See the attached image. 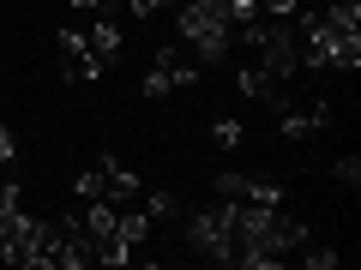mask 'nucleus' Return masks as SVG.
I'll return each instance as SVG.
<instances>
[{"instance_id":"nucleus-1","label":"nucleus","mask_w":361,"mask_h":270,"mask_svg":"<svg viewBox=\"0 0 361 270\" xmlns=\"http://www.w3.org/2000/svg\"><path fill=\"white\" fill-rule=\"evenodd\" d=\"M307 54L301 66H361V0H337L307 13Z\"/></svg>"},{"instance_id":"nucleus-2","label":"nucleus","mask_w":361,"mask_h":270,"mask_svg":"<svg viewBox=\"0 0 361 270\" xmlns=\"http://www.w3.org/2000/svg\"><path fill=\"white\" fill-rule=\"evenodd\" d=\"M78 198H103V205H139L145 186H139V174H133V168H121V162H97V168H85V174H78Z\"/></svg>"},{"instance_id":"nucleus-3","label":"nucleus","mask_w":361,"mask_h":270,"mask_svg":"<svg viewBox=\"0 0 361 270\" xmlns=\"http://www.w3.org/2000/svg\"><path fill=\"white\" fill-rule=\"evenodd\" d=\"M187 240H193V252L211 258V264H235V234H229V222H223V210H205V217L187 229Z\"/></svg>"},{"instance_id":"nucleus-4","label":"nucleus","mask_w":361,"mask_h":270,"mask_svg":"<svg viewBox=\"0 0 361 270\" xmlns=\"http://www.w3.org/2000/svg\"><path fill=\"white\" fill-rule=\"evenodd\" d=\"M193 78H199V66L187 60V54L163 49V54H157V66H151V72H145V96H151V103H157V96H169V90H187V84H193Z\"/></svg>"},{"instance_id":"nucleus-5","label":"nucleus","mask_w":361,"mask_h":270,"mask_svg":"<svg viewBox=\"0 0 361 270\" xmlns=\"http://www.w3.org/2000/svg\"><path fill=\"white\" fill-rule=\"evenodd\" d=\"M217 198H253V205H283V186L277 180H253V174H217Z\"/></svg>"},{"instance_id":"nucleus-6","label":"nucleus","mask_w":361,"mask_h":270,"mask_svg":"<svg viewBox=\"0 0 361 270\" xmlns=\"http://www.w3.org/2000/svg\"><path fill=\"white\" fill-rule=\"evenodd\" d=\"M61 78L66 84H90V78H97V60H90V49H85L78 30H61Z\"/></svg>"},{"instance_id":"nucleus-7","label":"nucleus","mask_w":361,"mask_h":270,"mask_svg":"<svg viewBox=\"0 0 361 270\" xmlns=\"http://www.w3.org/2000/svg\"><path fill=\"white\" fill-rule=\"evenodd\" d=\"M85 37V49H90V60H97V72H109L115 66V54H121V30L109 25V18H97L90 30H78Z\"/></svg>"},{"instance_id":"nucleus-8","label":"nucleus","mask_w":361,"mask_h":270,"mask_svg":"<svg viewBox=\"0 0 361 270\" xmlns=\"http://www.w3.org/2000/svg\"><path fill=\"white\" fill-rule=\"evenodd\" d=\"M325 127H331V103H307V108L283 103V132H289V139H301V132H325Z\"/></svg>"},{"instance_id":"nucleus-9","label":"nucleus","mask_w":361,"mask_h":270,"mask_svg":"<svg viewBox=\"0 0 361 270\" xmlns=\"http://www.w3.org/2000/svg\"><path fill=\"white\" fill-rule=\"evenodd\" d=\"M211 144H217V150H235V144H241V120H217V127H211Z\"/></svg>"},{"instance_id":"nucleus-10","label":"nucleus","mask_w":361,"mask_h":270,"mask_svg":"<svg viewBox=\"0 0 361 270\" xmlns=\"http://www.w3.org/2000/svg\"><path fill=\"white\" fill-rule=\"evenodd\" d=\"M301 264H307V270H331L337 264V246H313V252H301Z\"/></svg>"},{"instance_id":"nucleus-11","label":"nucleus","mask_w":361,"mask_h":270,"mask_svg":"<svg viewBox=\"0 0 361 270\" xmlns=\"http://www.w3.org/2000/svg\"><path fill=\"white\" fill-rule=\"evenodd\" d=\"M0 180H13V127H0Z\"/></svg>"},{"instance_id":"nucleus-12","label":"nucleus","mask_w":361,"mask_h":270,"mask_svg":"<svg viewBox=\"0 0 361 270\" xmlns=\"http://www.w3.org/2000/svg\"><path fill=\"white\" fill-rule=\"evenodd\" d=\"M337 180H343V186H355V180H361V162H355V156H343V162H337Z\"/></svg>"},{"instance_id":"nucleus-13","label":"nucleus","mask_w":361,"mask_h":270,"mask_svg":"<svg viewBox=\"0 0 361 270\" xmlns=\"http://www.w3.org/2000/svg\"><path fill=\"white\" fill-rule=\"evenodd\" d=\"M73 6H78V13H115L121 0H73Z\"/></svg>"}]
</instances>
